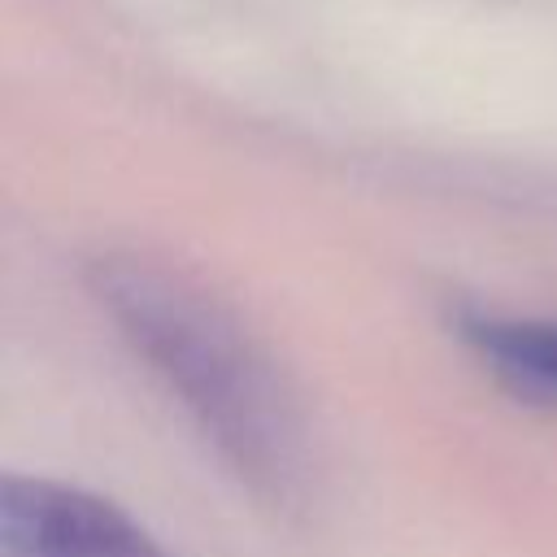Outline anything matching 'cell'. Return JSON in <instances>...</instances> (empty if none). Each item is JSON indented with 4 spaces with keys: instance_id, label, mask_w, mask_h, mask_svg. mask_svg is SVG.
Segmentation results:
<instances>
[{
    "instance_id": "1",
    "label": "cell",
    "mask_w": 557,
    "mask_h": 557,
    "mask_svg": "<svg viewBox=\"0 0 557 557\" xmlns=\"http://www.w3.org/2000/svg\"><path fill=\"white\" fill-rule=\"evenodd\" d=\"M87 287L231 474L274 509L296 505L309 487L305 413L244 318L196 274L139 252L96 257Z\"/></svg>"
},
{
    "instance_id": "2",
    "label": "cell",
    "mask_w": 557,
    "mask_h": 557,
    "mask_svg": "<svg viewBox=\"0 0 557 557\" xmlns=\"http://www.w3.org/2000/svg\"><path fill=\"white\" fill-rule=\"evenodd\" d=\"M0 557H165L113 500L52 479L9 474L0 487Z\"/></svg>"
},
{
    "instance_id": "3",
    "label": "cell",
    "mask_w": 557,
    "mask_h": 557,
    "mask_svg": "<svg viewBox=\"0 0 557 557\" xmlns=\"http://www.w3.org/2000/svg\"><path fill=\"white\" fill-rule=\"evenodd\" d=\"M466 344L518 396L557 405V322L535 318H466Z\"/></svg>"
}]
</instances>
